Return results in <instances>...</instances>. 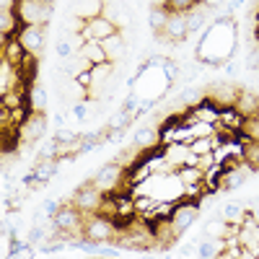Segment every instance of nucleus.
I'll use <instances>...</instances> for the list:
<instances>
[{
    "label": "nucleus",
    "mask_w": 259,
    "mask_h": 259,
    "mask_svg": "<svg viewBox=\"0 0 259 259\" xmlns=\"http://www.w3.org/2000/svg\"><path fill=\"white\" fill-rule=\"evenodd\" d=\"M13 11L21 21V26H45L47 29L55 16V6L41 3V0H18Z\"/></svg>",
    "instance_id": "nucleus-1"
},
{
    "label": "nucleus",
    "mask_w": 259,
    "mask_h": 259,
    "mask_svg": "<svg viewBox=\"0 0 259 259\" xmlns=\"http://www.w3.org/2000/svg\"><path fill=\"white\" fill-rule=\"evenodd\" d=\"M83 236L94 244H104V241H112L114 239V221L106 218L101 212H94L91 218H85L83 226Z\"/></svg>",
    "instance_id": "nucleus-2"
},
{
    "label": "nucleus",
    "mask_w": 259,
    "mask_h": 259,
    "mask_svg": "<svg viewBox=\"0 0 259 259\" xmlns=\"http://www.w3.org/2000/svg\"><path fill=\"white\" fill-rule=\"evenodd\" d=\"M70 202H73L80 212L94 215V212H99L101 205H104V192H101L96 184H83V187L75 189V194L70 197Z\"/></svg>",
    "instance_id": "nucleus-3"
},
{
    "label": "nucleus",
    "mask_w": 259,
    "mask_h": 259,
    "mask_svg": "<svg viewBox=\"0 0 259 259\" xmlns=\"http://www.w3.org/2000/svg\"><path fill=\"white\" fill-rule=\"evenodd\" d=\"M122 177H124V163L112 161V163L101 166V171L94 177V184H96L104 194H109V192H114V189L122 184Z\"/></svg>",
    "instance_id": "nucleus-4"
},
{
    "label": "nucleus",
    "mask_w": 259,
    "mask_h": 259,
    "mask_svg": "<svg viewBox=\"0 0 259 259\" xmlns=\"http://www.w3.org/2000/svg\"><path fill=\"white\" fill-rule=\"evenodd\" d=\"M114 31H119L114 21H109L106 16H96V18H89V21L83 24L80 36H83L85 41H104L106 36H112Z\"/></svg>",
    "instance_id": "nucleus-5"
},
{
    "label": "nucleus",
    "mask_w": 259,
    "mask_h": 259,
    "mask_svg": "<svg viewBox=\"0 0 259 259\" xmlns=\"http://www.w3.org/2000/svg\"><path fill=\"white\" fill-rule=\"evenodd\" d=\"M239 94H241L239 83H231V80H226V83H210L207 91H205V96L212 104H218V106H233L236 101H239Z\"/></svg>",
    "instance_id": "nucleus-6"
},
{
    "label": "nucleus",
    "mask_w": 259,
    "mask_h": 259,
    "mask_svg": "<svg viewBox=\"0 0 259 259\" xmlns=\"http://www.w3.org/2000/svg\"><path fill=\"white\" fill-rule=\"evenodd\" d=\"M200 218V205L194 200H184L174 207V215H171V226H174L179 233H184L187 228H192Z\"/></svg>",
    "instance_id": "nucleus-7"
},
{
    "label": "nucleus",
    "mask_w": 259,
    "mask_h": 259,
    "mask_svg": "<svg viewBox=\"0 0 259 259\" xmlns=\"http://www.w3.org/2000/svg\"><path fill=\"white\" fill-rule=\"evenodd\" d=\"M16 39L21 41V47H24L29 55L39 57L41 50H45V26H21Z\"/></svg>",
    "instance_id": "nucleus-8"
},
{
    "label": "nucleus",
    "mask_w": 259,
    "mask_h": 259,
    "mask_svg": "<svg viewBox=\"0 0 259 259\" xmlns=\"http://www.w3.org/2000/svg\"><path fill=\"white\" fill-rule=\"evenodd\" d=\"M45 130H47L45 112H31L24 124H18V138H21V143H36L45 135Z\"/></svg>",
    "instance_id": "nucleus-9"
},
{
    "label": "nucleus",
    "mask_w": 259,
    "mask_h": 259,
    "mask_svg": "<svg viewBox=\"0 0 259 259\" xmlns=\"http://www.w3.org/2000/svg\"><path fill=\"white\" fill-rule=\"evenodd\" d=\"M109 21H114L117 29H124L130 26V21H133V8H130L124 0H104V13Z\"/></svg>",
    "instance_id": "nucleus-10"
},
{
    "label": "nucleus",
    "mask_w": 259,
    "mask_h": 259,
    "mask_svg": "<svg viewBox=\"0 0 259 259\" xmlns=\"http://www.w3.org/2000/svg\"><path fill=\"white\" fill-rule=\"evenodd\" d=\"M163 34L168 36L171 45H182V41L189 36V26H187V13H171L166 21Z\"/></svg>",
    "instance_id": "nucleus-11"
},
{
    "label": "nucleus",
    "mask_w": 259,
    "mask_h": 259,
    "mask_svg": "<svg viewBox=\"0 0 259 259\" xmlns=\"http://www.w3.org/2000/svg\"><path fill=\"white\" fill-rule=\"evenodd\" d=\"M101 47H104V52H106V57H109L112 65H114V62H122V60L127 57V41H124L122 29L114 31L112 36H106V39L101 41Z\"/></svg>",
    "instance_id": "nucleus-12"
},
{
    "label": "nucleus",
    "mask_w": 259,
    "mask_h": 259,
    "mask_svg": "<svg viewBox=\"0 0 259 259\" xmlns=\"http://www.w3.org/2000/svg\"><path fill=\"white\" fill-rule=\"evenodd\" d=\"M233 106H236V112H239L244 119L259 117V94H254V91H249V89H241L239 101H236Z\"/></svg>",
    "instance_id": "nucleus-13"
},
{
    "label": "nucleus",
    "mask_w": 259,
    "mask_h": 259,
    "mask_svg": "<svg viewBox=\"0 0 259 259\" xmlns=\"http://www.w3.org/2000/svg\"><path fill=\"white\" fill-rule=\"evenodd\" d=\"M158 143H161V133L156 127H148V124L135 130V135H133V145L138 150H153Z\"/></svg>",
    "instance_id": "nucleus-14"
},
{
    "label": "nucleus",
    "mask_w": 259,
    "mask_h": 259,
    "mask_svg": "<svg viewBox=\"0 0 259 259\" xmlns=\"http://www.w3.org/2000/svg\"><path fill=\"white\" fill-rule=\"evenodd\" d=\"M94 68V65L89 62V60H85L83 55H70V57H62L60 60V70L65 73V75H70V78H78L80 73H85V70H91Z\"/></svg>",
    "instance_id": "nucleus-15"
},
{
    "label": "nucleus",
    "mask_w": 259,
    "mask_h": 259,
    "mask_svg": "<svg viewBox=\"0 0 259 259\" xmlns=\"http://www.w3.org/2000/svg\"><path fill=\"white\" fill-rule=\"evenodd\" d=\"M57 171H60L57 158H36V163L31 166V174L41 182H52L57 177Z\"/></svg>",
    "instance_id": "nucleus-16"
},
{
    "label": "nucleus",
    "mask_w": 259,
    "mask_h": 259,
    "mask_svg": "<svg viewBox=\"0 0 259 259\" xmlns=\"http://www.w3.org/2000/svg\"><path fill=\"white\" fill-rule=\"evenodd\" d=\"M47 101H50V96H47L45 83H39V80L29 83V106H31V112H45Z\"/></svg>",
    "instance_id": "nucleus-17"
},
{
    "label": "nucleus",
    "mask_w": 259,
    "mask_h": 259,
    "mask_svg": "<svg viewBox=\"0 0 259 259\" xmlns=\"http://www.w3.org/2000/svg\"><path fill=\"white\" fill-rule=\"evenodd\" d=\"M78 55H83L91 65L109 62V57H106V52H104V47H101V41H83V47L78 50Z\"/></svg>",
    "instance_id": "nucleus-18"
},
{
    "label": "nucleus",
    "mask_w": 259,
    "mask_h": 259,
    "mask_svg": "<svg viewBox=\"0 0 259 259\" xmlns=\"http://www.w3.org/2000/svg\"><path fill=\"white\" fill-rule=\"evenodd\" d=\"M18 29H21V21H18L16 11H0V34H3V39L16 36Z\"/></svg>",
    "instance_id": "nucleus-19"
},
{
    "label": "nucleus",
    "mask_w": 259,
    "mask_h": 259,
    "mask_svg": "<svg viewBox=\"0 0 259 259\" xmlns=\"http://www.w3.org/2000/svg\"><path fill=\"white\" fill-rule=\"evenodd\" d=\"M226 249V236H218V239H202L197 254L205 256V259H215V256H221Z\"/></svg>",
    "instance_id": "nucleus-20"
},
{
    "label": "nucleus",
    "mask_w": 259,
    "mask_h": 259,
    "mask_svg": "<svg viewBox=\"0 0 259 259\" xmlns=\"http://www.w3.org/2000/svg\"><path fill=\"white\" fill-rule=\"evenodd\" d=\"M246 200H239V202H228L221 212H223V221L226 223H244V215L249 212L246 207Z\"/></svg>",
    "instance_id": "nucleus-21"
},
{
    "label": "nucleus",
    "mask_w": 259,
    "mask_h": 259,
    "mask_svg": "<svg viewBox=\"0 0 259 259\" xmlns=\"http://www.w3.org/2000/svg\"><path fill=\"white\" fill-rule=\"evenodd\" d=\"M207 96H205V89L202 85H189V89H184L182 94H179V104H184V106H197L200 101H205Z\"/></svg>",
    "instance_id": "nucleus-22"
},
{
    "label": "nucleus",
    "mask_w": 259,
    "mask_h": 259,
    "mask_svg": "<svg viewBox=\"0 0 259 259\" xmlns=\"http://www.w3.org/2000/svg\"><path fill=\"white\" fill-rule=\"evenodd\" d=\"M202 177H205V171L197 168V166H179L177 168V179L182 182V187L184 184H197V182H202Z\"/></svg>",
    "instance_id": "nucleus-23"
},
{
    "label": "nucleus",
    "mask_w": 259,
    "mask_h": 259,
    "mask_svg": "<svg viewBox=\"0 0 259 259\" xmlns=\"http://www.w3.org/2000/svg\"><path fill=\"white\" fill-rule=\"evenodd\" d=\"M168 16H171V11H168V8H163V6H158V8H153V11H150L148 21H150V29H153V34H163Z\"/></svg>",
    "instance_id": "nucleus-24"
},
{
    "label": "nucleus",
    "mask_w": 259,
    "mask_h": 259,
    "mask_svg": "<svg viewBox=\"0 0 259 259\" xmlns=\"http://www.w3.org/2000/svg\"><path fill=\"white\" fill-rule=\"evenodd\" d=\"M244 161L256 171L259 168V140H246L244 143Z\"/></svg>",
    "instance_id": "nucleus-25"
},
{
    "label": "nucleus",
    "mask_w": 259,
    "mask_h": 259,
    "mask_svg": "<svg viewBox=\"0 0 259 259\" xmlns=\"http://www.w3.org/2000/svg\"><path fill=\"white\" fill-rule=\"evenodd\" d=\"M200 0H163V8H168L171 13H189Z\"/></svg>",
    "instance_id": "nucleus-26"
},
{
    "label": "nucleus",
    "mask_w": 259,
    "mask_h": 259,
    "mask_svg": "<svg viewBox=\"0 0 259 259\" xmlns=\"http://www.w3.org/2000/svg\"><path fill=\"white\" fill-rule=\"evenodd\" d=\"M130 119H133V114H130L124 106H122V109H117V112L109 117V124H106V127H112V130H127Z\"/></svg>",
    "instance_id": "nucleus-27"
},
{
    "label": "nucleus",
    "mask_w": 259,
    "mask_h": 259,
    "mask_svg": "<svg viewBox=\"0 0 259 259\" xmlns=\"http://www.w3.org/2000/svg\"><path fill=\"white\" fill-rule=\"evenodd\" d=\"M241 135L249 138V140H259V117H249V119H244Z\"/></svg>",
    "instance_id": "nucleus-28"
},
{
    "label": "nucleus",
    "mask_w": 259,
    "mask_h": 259,
    "mask_svg": "<svg viewBox=\"0 0 259 259\" xmlns=\"http://www.w3.org/2000/svg\"><path fill=\"white\" fill-rule=\"evenodd\" d=\"M36 158H60V143L52 138V143H47V145H41V148H39Z\"/></svg>",
    "instance_id": "nucleus-29"
},
{
    "label": "nucleus",
    "mask_w": 259,
    "mask_h": 259,
    "mask_svg": "<svg viewBox=\"0 0 259 259\" xmlns=\"http://www.w3.org/2000/svg\"><path fill=\"white\" fill-rule=\"evenodd\" d=\"M55 140H57V143H75V140H80V135L75 133V130H65V127H60L57 133H55Z\"/></svg>",
    "instance_id": "nucleus-30"
},
{
    "label": "nucleus",
    "mask_w": 259,
    "mask_h": 259,
    "mask_svg": "<svg viewBox=\"0 0 259 259\" xmlns=\"http://www.w3.org/2000/svg\"><path fill=\"white\" fill-rule=\"evenodd\" d=\"M41 207H45V212L50 215V218H55L57 210H60V202L57 200H45V205H41Z\"/></svg>",
    "instance_id": "nucleus-31"
},
{
    "label": "nucleus",
    "mask_w": 259,
    "mask_h": 259,
    "mask_svg": "<svg viewBox=\"0 0 259 259\" xmlns=\"http://www.w3.org/2000/svg\"><path fill=\"white\" fill-rule=\"evenodd\" d=\"M41 236H45V231H41L39 226H36V228H31V231H29V244H36V241H41Z\"/></svg>",
    "instance_id": "nucleus-32"
},
{
    "label": "nucleus",
    "mask_w": 259,
    "mask_h": 259,
    "mask_svg": "<svg viewBox=\"0 0 259 259\" xmlns=\"http://www.w3.org/2000/svg\"><path fill=\"white\" fill-rule=\"evenodd\" d=\"M18 0H0V11H13Z\"/></svg>",
    "instance_id": "nucleus-33"
},
{
    "label": "nucleus",
    "mask_w": 259,
    "mask_h": 259,
    "mask_svg": "<svg viewBox=\"0 0 259 259\" xmlns=\"http://www.w3.org/2000/svg\"><path fill=\"white\" fill-rule=\"evenodd\" d=\"M223 3V0H200V6H205V8H218Z\"/></svg>",
    "instance_id": "nucleus-34"
},
{
    "label": "nucleus",
    "mask_w": 259,
    "mask_h": 259,
    "mask_svg": "<svg viewBox=\"0 0 259 259\" xmlns=\"http://www.w3.org/2000/svg\"><path fill=\"white\" fill-rule=\"evenodd\" d=\"M99 256H117V249H101V251H96Z\"/></svg>",
    "instance_id": "nucleus-35"
},
{
    "label": "nucleus",
    "mask_w": 259,
    "mask_h": 259,
    "mask_svg": "<svg viewBox=\"0 0 259 259\" xmlns=\"http://www.w3.org/2000/svg\"><path fill=\"white\" fill-rule=\"evenodd\" d=\"M65 122V114H55V124H62Z\"/></svg>",
    "instance_id": "nucleus-36"
},
{
    "label": "nucleus",
    "mask_w": 259,
    "mask_h": 259,
    "mask_svg": "<svg viewBox=\"0 0 259 259\" xmlns=\"http://www.w3.org/2000/svg\"><path fill=\"white\" fill-rule=\"evenodd\" d=\"M241 3H244V0H233V8H239Z\"/></svg>",
    "instance_id": "nucleus-37"
},
{
    "label": "nucleus",
    "mask_w": 259,
    "mask_h": 259,
    "mask_svg": "<svg viewBox=\"0 0 259 259\" xmlns=\"http://www.w3.org/2000/svg\"><path fill=\"white\" fill-rule=\"evenodd\" d=\"M41 3H55V0H41Z\"/></svg>",
    "instance_id": "nucleus-38"
}]
</instances>
